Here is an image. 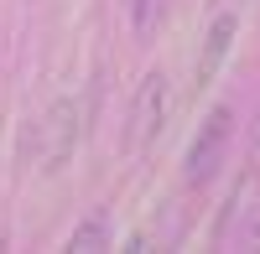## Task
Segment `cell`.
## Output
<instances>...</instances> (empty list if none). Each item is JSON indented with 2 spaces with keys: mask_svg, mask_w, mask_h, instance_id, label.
<instances>
[{
  "mask_svg": "<svg viewBox=\"0 0 260 254\" xmlns=\"http://www.w3.org/2000/svg\"><path fill=\"white\" fill-rule=\"evenodd\" d=\"M255 151H260V119H255Z\"/></svg>",
  "mask_w": 260,
  "mask_h": 254,
  "instance_id": "52a82bcc",
  "label": "cell"
},
{
  "mask_svg": "<svg viewBox=\"0 0 260 254\" xmlns=\"http://www.w3.org/2000/svg\"><path fill=\"white\" fill-rule=\"evenodd\" d=\"M229 135H234V114L229 109H208V119L198 124V135H192V145H187V182L192 187H203V182L219 177Z\"/></svg>",
  "mask_w": 260,
  "mask_h": 254,
  "instance_id": "7a4b0ae2",
  "label": "cell"
},
{
  "mask_svg": "<svg viewBox=\"0 0 260 254\" xmlns=\"http://www.w3.org/2000/svg\"><path fill=\"white\" fill-rule=\"evenodd\" d=\"M78 130H83V104L78 99H57L52 109L42 114V130H37L42 172H57V166L78 151Z\"/></svg>",
  "mask_w": 260,
  "mask_h": 254,
  "instance_id": "6da1fadb",
  "label": "cell"
},
{
  "mask_svg": "<svg viewBox=\"0 0 260 254\" xmlns=\"http://www.w3.org/2000/svg\"><path fill=\"white\" fill-rule=\"evenodd\" d=\"M167 104H172V89H167V73H146L141 89H136V109H130V145L136 151H151L167 124Z\"/></svg>",
  "mask_w": 260,
  "mask_h": 254,
  "instance_id": "3957f363",
  "label": "cell"
},
{
  "mask_svg": "<svg viewBox=\"0 0 260 254\" xmlns=\"http://www.w3.org/2000/svg\"><path fill=\"white\" fill-rule=\"evenodd\" d=\"M234 31H240V16H234V11L213 16V26L203 31V52H198V68H192V83H198V89H208V83L219 78L224 57H229V47H234Z\"/></svg>",
  "mask_w": 260,
  "mask_h": 254,
  "instance_id": "277c9868",
  "label": "cell"
},
{
  "mask_svg": "<svg viewBox=\"0 0 260 254\" xmlns=\"http://www.w3.org/2000/svg\"><path fill=\"white\" fill-rule=\"evenodd\" d=\"M151 11H156V0H130V16H136V26H141V31L151 26Z\"/></svg>",
  "mask_w": 260,
  "mask_h": 254,
  "instance_id": "8992f818",
  "label": "cell"
},
{
  "mask_svg": "<svg viewBox=\"0 0 260 254\" xmlns=\"http://www.w3.org/2000/svg\"><path fill=\"white\" fill-rule=\"evenodd\" d=\"M99 249H110V223H104V213H89L68 234V254H99Z\"/></svg>",
  "mask_w": 260,
  "mask_h": 254,
  "instance_id": "5b68a950",
  "label": "cell"
}]
</instances>
